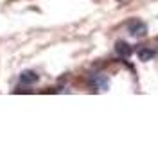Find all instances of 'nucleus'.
Wrapping results in <instances>:
<instances>
[{
    "label": "nucleus",
    "mask_w": 158,
    "mask_h": 154,
    "mask_svg": "<svg viewBox=\"0 0 158 154\" xmlns=\"http://www.w3.org/2000/svg\"><path fill=\"white\" fill-rule=\"evenodd\" d=\"M128 30H129L131 36H135V38H142V36L148 34V25H146L144 22H140V20H133V22H129Z\"/></svg>",
    "instance_id": "nucleus-1"
},
{
    "label": "nucleus",
    "mask_w": 158,
    "mask_h": 154,
    "mask_svg": "<svg viewBox=\"0 0 158 154\" xmlns=\"http://www.w3.org/2000/svg\"><path fill=\"white\" fill-rule=\"evenodd\" d=\"M90 83L97 88V90H101V91L108 90V86H110V81H108V77L104 75V74H95V75H92Z\"/></svg>",
    "instance_id": "nucleus-2"
},
{
    "label": "nucleus",
    "mask_w": 158,
    "mask_h": 154,
    "mask_svg": "<svg viewBox=\"0 0 158 154\" xmlns=\"http://www.w3.org/2000/svg\"><path fill=\"white\" fill-rule=\"evenodd\" d=\"M115 52H117L120 58H129V56L133 54V48H131V45L126 43V41H117V43H115Z\"/></svg>",
    "instance_id": "nucleus-3"
},
{
    "label": "nucleus",
    "mask_w": 158,
    "mask_h": 154,
    "mask_svg": "<svg viewBox=\"0 0 158 154\" xmlns=\"http://www.w3.org/2000/svg\"><path fill=\"white\" fill-rule=\"evenodd\" d=\"M20 79H22L23 84H34V83H38L40 77L36 75V72H32V70H25V72L20 75Z\"/></svg>",
    "instance_id": "nucleus-4"
},
{
    "label": "nucleus",
    "mask_w": 158,
    "mask_h": 154,
    "mask_svg": "<svg viewBox=\"0 0 158 154\" xmlns=\"http://www.w3.org/2000/svg\"><path fill=\"white\" fill-rule=\"evenodd\" d=\"M155 56H156V52L153 48H140L138 50V59L140 61H149V59H153Z\"/></svg>",
    "instance_id": "nucleus-5"
},
{
    "label": "nucleus",
    "mask_w": 158,
    "mask_h": 154,
    "mask_svg": "<svg viewBox=\"0 0 158 154\" xmlns=\"http://www.w3.org/2000/svg\"><path fill=\"white\" fill-rule=\"evenodd\" d=\"M117 2H126V0H117Z\"/></svg>",
    "instance_id": "nucleus-6"
}]
</instances>
